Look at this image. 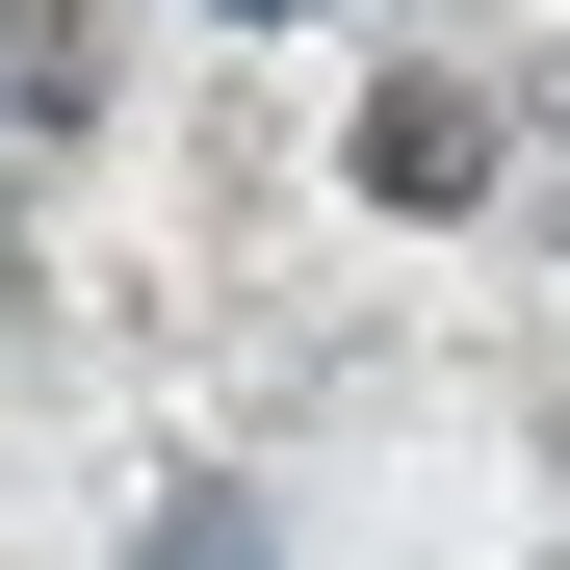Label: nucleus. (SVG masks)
<instances>
[{
  "instance_id": "obj_1",
  "label": "nucleus",
  "mask_w": 570,
  "mask_h": 570,
  "mask_svg": "<svg viewBox=\"0 0 570 570\" xmlns=\"http://www.w3.org/2000/svg\"><path fill=\"white\" fill-rule=\"evenodd\" d=\"M363 181H390V208H466V181H493V105H466V78H390V105H363Z\"/></svg>"
},
{
  "instance_id": "obj_2",
  "label": "nucleus",
  "mask_w": 570,
  "mask_h": 570,
  "mask_svg": "<svg viewBox=\"0 0 570 570\" xmlns=\"http://www.w3.org/2000/svg\"><path fill=\"white\" fill-rule=\"evenodd\" d=\"M0 105H27V130L105 105V0H0Z\"/></svg>"
},
{
  "instance_id": "obj_3",
  "label": "nucleus",
  "mask_w": 570,
  "mask_h": 570,
  "mask_svg": "<svg viewBox=\"0 0 570 570\" xmlns=\"http://www.w3.org/2000/svg\"><path fill=\"white\" fill-rule=\"evenodd\" d=\"M259 27H285V0H259Z\"/></svg>"
}]
</instances>
